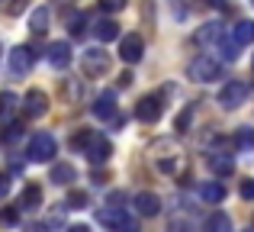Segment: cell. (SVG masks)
<instances>
[{"label":"cell","instance_id":"obj_1","mask_svg":"<svg viewBox=\"0 0 254 232\" xmlns=\"http://www.w3.org/2000/svg\"><path fill=\"white\" fill-rule=\"evenodd\" d=\"M187 75H190V81H196V84H209V81H219V77H222V65H219V58H212V55H199V58L190 62Z\"/></svg>","mask_w":254,"mask_h":232},{"label":"cell","instance_id":"obj_2","mask_svg":"<svg viewBox=\"0 0 254 232\" xmlns=\"http://www.w3.org/2000/svg\"><path fill=\"white\" fill-rule=\"evenodd\" d=\"M97 223H100V226H106V229H119V232H132V229H135V220H132L123 207H106V210H100V213H97Z\"/></svg>","mask_w":254,"mask_h":232},{"label":"cell","instance_id":"obj_3","mask_svg":"<svg viewBox=\"0 0 254 232\" xmlns=\"http://www.w3.org/2000/svg\"><path fill=\"white\" fill-rule=\"evenodd\" d=\"M161 113H164V97L161 94H145L142 100L135 103V119L138 123H158L161 119Z\"/></svg>","mask_w":254,"mask_h":232},{"label":"cell","instance_id":"obj_4","mask_svg":"<svg viewBox=\"0 0 254 232\" xmlns=\"http://www.w3.org/2000/svg\"><path fill=\"white\" fill-rule=\"evenodd\" d=\"M58 152V142H55V136L52 132H36V136L29 139V158L32 161H52V155Z\"/></svg>","mask_w":254,"mask_h":232},{"label":"cell","instance_id":"obj_5","mask_svg":"<svg viewBox=\"0 0 254 232\" xmlns=\"http://www.w3.org/2000/svg\"><path fill=\"white\" fill-rule=\"evenodd\" d=\"M81 68H84L87 77H103L106 71H110V55H106L103 49H84Z\"/></svg>","mask_w":254,"mask_h":232},{"label":"cell","instance_id":"obj_6","mask_svg":"<svg viewBox=\"0 0 254 232\" xmlns=\"http://www.w3.org/2000/svg\"><path fill=\"white\" fill-rule=\"evenodd\" d=\"M245 100H248V84H245V81H229V84H222V90H219V103H222L225 110L242 107Z\"/></svg>","mask_w":254,"mask_h":232},{"label":"cell","instance_id":"obj_7","mask_svg":"<svg viewBox=\"0 0 254 232\" xmlns=\"http://www.w3.org/2000/svg\"><path fill=\"white\" fill-rule=\"evenodd\" d=\"M142 55H145V42H142V36H138V32H129V36L119 39V58H123L126 65L142 62Z\"/></svg>","mask_w":254,"mask_h":232},{"label":"cell","instance_id":"obj_8","mask_svg":"<svg viewBox=\"0 0 254 232\" xmlns=\"http://www.w3.org/2000/svg\"><path fill=\"white\" fill-rule=\"evenodd\" d=\"M32 65H36V52H32L29 45H16V49L10 52V71H13L16 77L29 75Z\"/></svg>","mask_w":254,"mask_h":232},{"label":"cell","instance_id":"obj_9","mask_svg":"<svg viewBox=\"0 0 254 232\" xmlns=\"http://www.w3.org/2000/svg\"><path fill=\"white\" fill-rule=\"evenodd\" d=\"M84 155H87V161H90V164H106V161H110V155H113V142L93 132V139L87 142Z\"/></svg>","mask_w":254,"mask_h":232},{"label":"cell","instance_id":"obj_10","mask_svg":"<svg viewBox=\"0 0 254 232\" xmlns=\"http://www.w3.org/2000/svg\"><path fill=\"white\" fill-rule=\"evenodd\" d=\"M23 113L29 119L45 116V113H49V97H45L42 90H29V94L23 97Z\"/></svg>","mask_w":254,"mask_h":232},{"label":"cell","instance_id":"obj_11","mask_svg":"<svg viewBox=\"0 0 254 232\" xmlns=\"http://www.w3.org/2000/svg\"><path fill=\"white\" fill-rule=\"evenodd\" d=\"M135 210L142 216H155V213H161V197L158 194H151V190H142V194H135Z\"/></svg>","mask_w":254,"mask_h":232},{"label":"cell","instance_id":"obj_12","mask_svg":"<svg viewBox=\"0 0 254 232\" xmlns=\"http://www.w3.org/2000/svg\"><path fill=\"white\" fill-rule=\"evenodd\" d=\"M206 164H209V171H212L216 177H232V171H235L232 155H222V152H212V155L206 158Z\"/></svg>","mask_w":254,"mask_h":232},{"label":"cell","instance_id":"obj_13","mask_svg":"<svg viewBox=\"0 0 254 232\" xmlns=\"http://www.w3.org/2000/svg\"><path fill=\"white\" fill-rule=\"evenodd\" d=\"M49 65L58 71H64L71 65V45L68 42H52L49 45Z\"/></svg>","mask_w":254,"mask_h":232},{"label":"cell","instance_id":"obj_14","mask_svg":"<svg viewBox=\"0 0 254 232\" xmlns=\"http://www.w3.org/2000/svg\"><path fill=\"white\" fill-rule=\"evenodd\" d=\"M90 110H93V116H97V119H113V116H116V94H113V90L100 94L97 103H93Z\"/></svg>","mask_w":254,"mask_h":232},{"label":"cell","instance_id":"obj_15","mask_svg":"<svg viewBox=\"0 0 254 232\" xmlns=\"http://www.w3.org/2000/svg\"><path fill=\"white\" fill-rule=\"evenodd\" d=\"M42 207V187L39 184H26L23 194H19V210H26V213H32V210Z\"/></svg>","mask_w":254,"mask_h":232},{"label":"cell","instance_id":"obj_16","mask_svg":"<svg viewBox=\"0 0 254 232\" xmlns=\"http://www.w3.org/2000/svg\"><path fill=\"white\" fill-rule=\"evenodd\" d=\"M49 181L52 184H62V187H68L71 181H77V171H74V164H52V174H49Z\"/></svg>","mask_w":254,"mask_h":232},{"label":"cell","instance_id":"obj_17","mask_svg":"<svg viewBox=\"0 0 254 232\" xmlns=\"http://www.w3.org/2000/svg\"><path fill=\"white\" fill-rule=\"evenodd\" d=\"M93 32H97L100 42H113V39H119V23L116 19H100V23L93 26Z\"/></svg>","mask_w":254,"mask_h":232},{"label":"cell","instance_id":"obj_18","mask_svg":"<svg viewBox=\"0 0 254 232\" xmlns=\"http://www.w3.org/2000/svg\"><path fill=\"white\" fill-rule=\"evenodd\" d=\"M199 197H203L206 203H222L225 200V187L219 181H206L203 187H199Z\"/></svg>","mask_w":254,"mask_h":232},{"label":"cell","instance_id":"obj_19","mask_svg":"<svg viewBox=\"0 0 254 232\" xmlns=\"http://www.w3.org/2000/svg\"><path fill=\"white\" fill-rule=\"evenodd\" d=\"M49 6H36V10H32V16H29V29L36 32V36H42L45 29H49Z\"/></svg>","mask_w":254,"mask_h":232},{"label":"cell","instance_id":"obj_20","mask_svg":"<svg viewBox=\"0 0 254 232\" xmlns=\"http://www.w3.org/2000/svg\"><path fill=\"white\" fill-rule=\"evenodd\" d=\"M219 52H222L225 62H235L238 52H242V42H238L235 36H219Z\"/></svg>","mask_w":254,"mask_h":232},{"label":"cell","instance_id":"obj_21","mask_svg":"<svg viewBox=\"0 0 254 232\" xmlns=\"http://www.w3.org/2000/svg\"><path fill=\"white\" fill-rule=\"evenodd\" d=\"M232 36H235V39H238L242 45L254 42V23H248V19H242L238 26H232Z\"/></svg>","mask_w":254,"mask_h":232},{"label":"cell","instance_id":"obj_22","mask_svg":"<svg viewBox=\"0 0 254 232\" xmlns=\"http://www.w3.org/2000/svg\"><path fill=\"white\" fill-rule=\"evenodd\" d=\"M16 107H19V97L10 94V90H3V94H0V119H6Z\"/></svg>","mask_w":254,"mask_h":232},{"label":"cell","instance_id":"obj_23","mask_svg":"<svg viewBox=\"0 0 254 232\" xmlns=\"http://www.w3.org/2000/svg\"><path fill=\"white\" fill-rule=\"evenodd\" d=\"M235 145H238V149H245V152L254 149V129H251V126H242V129L235 132Z\"/></svg>","mask_w":254,"mask_h":232},{"label":"cell","instance_id":"obj_24","mask_svg":"<svg viewBox=\"0 0 254 232\" xmlns=\"http://www.w3.org/2000/svg\"><path fill=\"white\" fill-rule=\"evenodd\" d=\"M206 229H216V232H229L232 229V220L225 213H212L209 220H206Z\"/></svg>","mask_w":254,"mask_h":232},{"label":"cell","instance_id":"obj_25","mask_svg":"<svg viewBox=\"0 0 254 232\" xmlns=\"http://www.w3.org/2000/svg\"><path fill=\"white\" fill-rule=\"evenodd\" d=\"M0 226H19V207H0Z\"/></svg>","mask_w":254,"mask_h":232},{"label":"cell","instance_id":"obj_26","mask_svg":"<svg viewBox=\"0 0 254 232\" xmlns=\"http://www.w3.org/2000/svg\"><path fill=\"white\" fill-rule=\"evenodd\" d=\"M87 207V194L84 190H71L68 200H64V210H84Z\"/></svg>","mask_w":254,"mask_h":232},{"label":"cell","instance_id":"obj_27","mask_svg":"<svg viewBox=\"0 0 254 232\" xmlns=\"http://www.w3.org/2000/svg\"><path fill=\"white\" fill-rule=\"evenodd\" d=\"M212 39H219V23H206L203 29L196 32V42L203 45V42H212Z\"/></svg>","mask_w":254,"mask_h":232},{"label":"cell","instance_id":"obj_28","mask_svg":"<svg viewBox=\"0 0 254 232\" xmlns=\"http://www.w3.org/2000/svg\"><path fill=\"white\" fill-rule=\"evenodd\" d=\"M68 32H71V36H74V39H81V36H84V32H87V16H84V13H77V16H74V19H71V26H68Z\"/></svg>","mask_w":254,"mask_h":232},{"label":"cell","instance_id":"obj_29","mask_svg":"<svg viewBox=\"0 0 254 232\" xmlns=\"http://www.w3.org/2000/svg\"><path fill=\"white\" fill-rule=\"evenodd\" d=\"M90 139H93V132H90V129H81V132H74V136H71V149H74V152L81 149V152H84Z\"/></svg>","mask_w":254,"mask_h":232},{"label":"cell","instance_id":"obj_30","mask_svg":"<svg viewBox=\"0 0 254 232\" xmlns=\"http://www.w3.org/2000/svg\"><path fill=\"white\" fill-rule=\"evenodd\" d=\"M190 119H193V107H187L184 113L174 119V129H177V132H187V129H190Z\"/></svg>","mask_w":254,"mask_h":232},{"label":"cell","instance_id":"obj_31","mask_svg":"<svg viewBox=\"0 0 254 232\" xmlns=\"http://www.w3.org/2000/svg\"><path fill=\"white\" fill-rule=\"evenodd\" d=\"M19 136H23V126H16V123H13V126H6V129L0 132V139H3V142H16Z\"/></svg>","mask_w":254,"mask_h":232},{"label":"cell","instance_id":"obj_32","mask_svg":"<svg viewBox=\"0 0 254 232\" xmlns=\"http://www.w3.org/2000/svg\"><path fill=\"white\" fill-rule=\"evenodd\" d=\"M126 3H129V0H100V6H103V10H110V13L126 10Z\"/></svg>","mask_w":254,"mask_h":232},{"label":"cell","instance_id":"obj_33","mask_svg":"<svg viewBox=\"0 0 254 232\" xmlns=\"http://www.w3.org/2000/svg\"><path fill=\"white\" fill-rule=\"evenodd\" d=\"M238 190H242V197H245V200H251V203H254V177L242 181V187H238Z\"/></svg>","mask_w":254,"mask_h":232},{"label":"cell","instance_id":"obj_34","mask_svg":"<svg viewBox=\"0 0 254 232\" xmlns=\"http://www.w3.org/2000/svg\"><path fill=\"white\" fill-rule=\"evenodd\" d=\"M6 194H10V177L0 174V197H6Z\"/></svg>","mask_w":254,"mask_h":232},{"label":"cell","instance_id":"obj_35","mask_svg":"<svg viewBox=\"0 0 254 232\" xmlns=\"http://www.w3.org/2000/svg\"><path fill=\"white\" fill-rule=\"evenodd\" d=\"M129 84H132V75H129V71H126V75H119V87H129Z\"/></svg>","mask_w":254,"mask_h":232},{"label":"cell","instance_id":"obj_36","mask_svg":"<svg viewBox=\"0 0 254 232\" xmlns=\"http://www.w3.org/2000/svg\"><path fill=\"white\" fill-rule=\"evenodd\" d=\"M251 3H254V0H251Z\"/></svg>","mask_w":254,"mask_h":232}]
</instances>
